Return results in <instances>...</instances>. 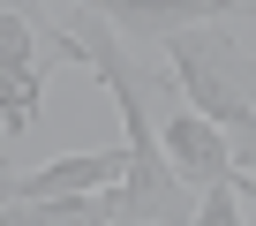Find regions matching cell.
I'll use <instances>...</instances> for the list:
<instances>
[{
  "instance_id": "ba28073f",
  "label": "cell",
  "mask_w": 256,
  "mask_h": 226,
  "mask_svg": "<svg viewBox=\"0 0 256 226\" xmlns=\"http://www.w3.org/2000/svg\"><path fill=\"white\" fill-rule=\"evenodd\" d=\"M16 60H38V23L0 8V68H16Z\"/></svg>"
},
{
  "instance_id": "9c48e42d",
  "label": "cell",
  "mask_w": 256,
  "mask_h": 226,
  "mask_svg": "<svg viewBox=\"0 0 256 226\" xmlns=\"http://www.w3.org/2000/svg\"><path fill=\"white\" fill-rule=\"evenodd\" d=\"M234 188H241V211L256 218V174H234Z\"/></svg>"
},
{
  "instance_id": "7a4b0ae2",
  "label": "cell",
  "mask_w": 256,
  "mask_h": 226,
  "mask_svg": "<svg viewBox=\"0 0 256 226\" xmlns=\"http://www.w3.org/2000/svg\"><path fill=\"white\" fill-rule=\"evenodd\" d=\"M158 151H166V166H174L188 188H204V181H226V174H234L226 128H218V121H204L196 106H166V121H158Z\"/></svg>"
},
{
  "instance_id": "277c9868",
  "label": "cell",
  "mask_w": 256,
  "mask_h": 226,
  "mask_svg": "<svg viewBox=\"0 0 256 226\" xmlns=\"http://www.w3.org/2000/svg\"><path fill=\"white\" fill-rule=\"evenodd\" d=\"M120 144L113 151H68V158H53V166H30V174H0V211H8L16 196H53V188H106L113 174H120Z\"/></svg>"
},
{
  "instance_id": "3957f363",
  "label": "cell",
  "mask_w": 256,
  "mask_h": 226,
  "mask_svg": "<svg viewBox=\"0 0 256 226\" xmlns=\"http://www.w3.org/2000/svg\"><path fill=\"white\" fill-rule=\"evenodd\" d=\"M90 8L128 30V38H166L174 23H234V16H256V0H90Z\"/></svg>"
},
{
  "instance_id": "8992f818",
  "label": "cell",
  "mask_w": 256,
  "mask_h": 226,
  "mask_svg": "<svg viewBox=\"0 0 256 226\" xmlns=\"http://www.w3.org/2000/svg\"><path fill=\"white\" fill-rule=\"evenodd\" d=\"M38 106H46V76L30 60L0 68V136H30L38 128Z\"/></svg>"
},
{
  "instance_id": "52a82bcc",
  "label": "cell",
  "mask_w": 256,
  "mask_h": 226,
  "mask_svg": "<svg viewBox=\"0 0 256 226\" xmlns=\"http://www.w3.org/2000/svg\"><path fill=\"white\" fill-rule=\"evenodd\" d=\"M196 226H241L248 211H241V188H234V174L226 181H204V196H196V211H188Z\"/></svg>"
},
{
  "instance_id": "5b68a950",
  "label": "cell",
  "mask_w": 256,
  "mask_h": 226,
  "mask_svg": "<svg viewBox=\"0 0 256 226\" xmlns=\"http://www.w3.org/2000/svg\"><path fill=\"white\" fill-rule=\"evenodd\" d=\"M0 218H23V226H106L98 188H53V196H16Z\"/></svg>"
},
{
  "instance_id": "6da1fadb",
  "label": "cell",
  "mask_w": 256,
  "mask_h": 226,
  "mask_svg": "<svg viewBox=\"0 0 256 226\" xmlns=\"http://www.w3.org/2000/svg\"><path fill=\"white\" fill-rule=\"evenodd\" d=\"M166 83H181V98L218 128H248L256 121V53L234 46L226 23H174L166 30Z\"/></svg>"
}]
</instances>
